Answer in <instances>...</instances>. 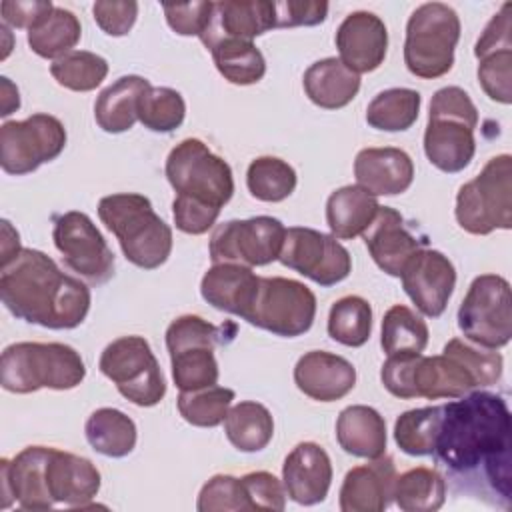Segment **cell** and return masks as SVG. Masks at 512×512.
Here are the masks:
<instances>
[{"label":"cell","instance_id":"f907efd6","mask_svg":"<svg viewBox=\"0 0 512 512\" xmlns=\"http://www.w3.org/2000/svg\"><path fill=\"white\" fill-rule=\"evenodd\" d=\"M222 208H216L212 204L200 202L196 198H188V196H178L172 202V216H174V224L180 232L184 234H192V236H200L206 234L218 220Z\"/></svg>","mask_w":512,"mask_h":512},{"label":"cell","instance_id":"277c9868","mask_svg":"<svg viewBox=\"0 0 512 512\" xmlns=\"http://www.w3.org/2000/svg\"><path fill=\"white\" fill-rule=\"evenodd\" d=\"M84 376L82 356L62 342H16L4 348L0 360V384L14 394L40 388L72 390Z\"/></svg>","mask_w":512,"mask_h":512},{"label":"cell","instance_id":"4fadbf2b","mask_svg":"<svg viewBox=\"0 0 512 512\" xmlns=\"http://www.w3.org/2000/svg\"><path fill=\"white\" fill-rule=\"evenodd\" d=\"M52 240L64 266L88 284L100 286L114 276V254L88 214L70 210L56 216Z\"/></svg>","mask_w":512,"mask_h":512},{"label":"cell","instance_id":"7a4b0ae2","mask_svg":"<svg viewBox=\"0 0 512 512\" xmlns=\"http://www.w3.org/2000/svg\"><path fill=\"white\" fill-rule=\"evenodd\" d=\"M0 296L6 310L50 330H72L90 310V288L36 248L22 252L0 272Z\"/></svg>","mask_w":512,"mask_h":512},{"label":"cell","instance_id":"681fc988","mask_svg":"<svg viewBox=\"0 0 512 512\" xmlns=\"http://www.w3.org/2000/svg\"><path fill=\"white\" fill-rule=\"evenodd\" d=\"M240 480L244 484L252 510L282 512L286 508L284 484L274 474L258 470V472L244 474Z\"/></svg>","mask_w":512,"mask_h":512},{"label":"cell","instance_id":"74e56055","mask_svg":"<svg viewBox=\"0 0 512 512\" xmlns=\"http://www.w3.org/2000/svg\"><path fill=\"white\" fill-rule=\"evenodd\" d=\"M422 96L412 88H388L378 92L366 108L368 126L384 132H404L420 112Z\"/></svg>","mask_w":512,"mask_h":512},{"label":"cell","instance_id":"7bdbcfd3","mask_svg":"<svg viewBox=\"0 0 512 512\" xmlns=\"http://www.w3.org/2000/svg\"><path fill=\"white\" fill-rule=\"evenodd\" d=\"M136 116L144 128L160 134L176 130L186 116V102L182 94L168 86H150L138 98Z\"/></svg>","mask_w":512,"mask_h":512},{"label":"cell","instance_id":"2e32d148","mask_svg":"<svg viewBox=\"0 0 512 512\" xmlns=\"http://www.w3.org/2000/svg\"><path fill=\"white\" fill-rule=\"evenodd\" d=\"M400 278L404 292L416 308L428 318H438L454 292L456 268L440 250L420 248L406 262Z\"/></svg>","mask_w":512,"mask_h":512},{"label":"cell","instance_id":"5bb4252c","mask_svg":"<svg viewBox=\"0 0 512 512\" xmlns=\"http://www.w3.org/2000/svg\"><path fill=\"white\" fill-rule=\"evenodd\" d=\"M286 228L278 218L254 216L246 220H228L210 236L212 264L234 262L244 266H266L278 260Z\"/></svg>","mask_w":512,"mask_h":512},{"label":"cell","instance_id":"60d3db41","mask_svg":"<svg viewBox=\"0 0 512 512\" xmlns=\"http://www.w3.org/2000/svg\"><path fill=\"white\" fill-rule=\"evenodd\" d=\"M442 420V406H424L402 412L394 422V440L408 456L434 454Z\"/></svg>","mask_w":512,"mask_h":512},{"label":"cell","instance_id":"1f68e13d","mask_svg":"<svg viewBox=\"0 0 512 512\" xmlns=\"http://www.w3.org/2000/svg\"><path fill=\"white\" fill-rule=\"evenodd\" d=\"M150 86L152 84L138 74L120 76L116 82H112L98 94L94 104L96 124L108 134H122L130 130L138 120V98Z\"/></svg>","mask_w":512,"mask_h":512},{"label":"cell","instance_id":"7402d4cb","mask_svg":"<svg viewBox=\"0 0 512 512\" xmlns=\"http://www.w3.org/2000/svg\"><path fill=\"white\" fill-rule=\"evenodd\" d=\"M276 28V8L270 0H224L214 2L212 18L204 34L202 44L210 50L224 38L250 40Z\"/></svg>","mask_w":512,"mask_h":512},{"label":"cell","instance_id":"ac0fdd59","mask_svg":"<svg viewBox=\"0 0 512 512\" xmlns=\"http://www.w3.org/2000/svg\"><path fill=\"white\" fill-rule=\"evenodd\" d=\"M340 62L352 72L366 74L380 68L388 50V30L380 16L368 10L348 14L336 30Z\"/></svg>","mask_w":512,"mask_h":512},{"label":"cell","instance_id":"d6986e66","mask_svg":"<svg viewBox=\"0 0 512 512\" xmlns=\"http://www.w3.org/2000/svg\"><path fill=\"white\" fill-rule=\"evenodd\" d=\"M362 238L376 266L396 278H400L406 262L420 248H426V240L414 236L406 226L404 216L390 206L378 208L376 218L364 230Z\"/></svg>","mask_w":512,"mask_h":512},{"label":"cell","instance_id":"f6af8a7d","mask_svg":"<svg viewBox=\"0 0 512 512\" xmlns=\"http://www.w3.org/2000/svg\"><path fill=\"white\" fill-rule=\"evenodd\" d=\"M52 78L74 92H90L102 84L108 74V62L88 50H72L50 64Z\"/></svg>","mask_w":512,"mask_h":512},{"label":"cell","instance_id":"91938a15","mask_svg":"<svg viewBox=\"0 0 512 512\" xmlns=\"http://www.w3.org/2000/svg\"><path fill=\"white\" fill-rule=\"evenodd\" d=\"M0 94H2V112H0V116H8V114H12L14 110L20 108L18 88L6 76L0 78Z\"/></svg>","mask_w":512,"mask_h":512},{"label":"cell","instance_id":"f546056e","mask_svg":"<svg viewBox=\"0 0 512 512\" xmlns=\"http://www.w3.org/2000/svg\"><path fill=\"white\" fill-rule=\"evenodd\" d=\"M302 86L310 102L324 110H338L356 98L360 90V76L346 68L340 58L330 56L308 66Z\"/></svg>","mask_w":512,"mask_h":512},{"label":"cell","instance_id":"db71d44e","mask_svg":"<svg viewBox=\"0 0 512 512\" xmlns=\"http://www.w3.org/2000/svg\"><path fill=\"white\" fill-rule=\"evenodd\" d=\"M276 28L316 26L328 16V4L316 0H282L274 2Z\"/></svg>","mask_w":512,"mask_h":512},{"label":"cell","instance_id":"816d5d0a","mask_svg":"<svg viewBox=\"0 0 512 512\" xmlns=\"http://www.w3.org/2000/svg\"><path fill=\"white\" fill-rule=\"evenodd\" d=\"M168 26L180 36H202L210 24L214 2H186L162 6Z\"/></svg>","mask_w":512,"mask_h":512},{"label":"cell","instance_id":"bcb514c9","mask_svg":"<svg viewBox=\"0 0 512 512\" xmlns=\"http://www.w3.org/2000/svg\"><path fill=\"white\" fill-rule=\"evenodd\" d=\"M442 352H446V354L454 356L458 362H462L466 366V370L472 374L476 386H492L502 376L504 360L498 352H494L490 348H482L472 342L452 338L446 342Z\"/></svg>","mask_w":512,"mask_h":512},{"label":"cell","instance_id":"b9f144b4","mask_svg":"<svg viewBox=\"0 0 512 512\" xmlns=\"http://www.w3.org/2000/svg\"><path fill=\"white\" fill-rule=\"evenodd\" d=\"M296 170L282 158L258 156L246 170L248 192L262 202H282L296 188Z\"/></svg>","mask_w":512,"mask_h":512},{"label":"cell","instance_id":"52a82bcc","mask_svg":"<svg viewBox=\"0 0 512 512\" xmlns=\"http://www.w3.org/2000/svg\"><path fill=\"white\" fill-rule=\"evenodd\" d=\"M164 172L178 196L196 198L216 208L228 204L234 194L230 164L198 138L176 144L166 158Z\"/></svg>","mask_w":512,"mask_h":512},{"label":"cell","instance_id":"e0dca14e","mask_svg":"<svg viewBox=\"0 0 512 512\" xmlns=\"http://www.w3.org/2000/svg\"><path fill=\"white\" fill-rule=\"evenodd\" d=\"M52 446H28L20 450L12 460H0V508L6 510L12 502H18L24 510H48L54 500L46 486V464Z\"/></svg>","mask_w":512,"mask_h":512},{"label":"cell","instance_id":"8d00e7d4","mask_svg":"<svg viewBox=\"0 0 512 512\" xmlns=\"http://www.w3.org/2000/svg\"><path fill=\"white\" fill-rule=\"evenodd\" d=\"M212 60L218 72L236 86H250L264 78L266 60L264 54L250 40L224 38L212 48Z\"/></svg>","mask_w":512,"mask_h":512},{"label":"cell","instance_id":"6da1fadb","mask_svg":"<svg viewBox=\"0 0 512 512\" xmlns=\"http://www.w3.org/2000/svg\"><path fill=\"white\" fill-rule=\"evenodd\" d=\"M434 456L458 476L482 470L496 498L510 504V410L494 392H472L442 404Z\"/></svg>","mask_w":512,"mask_h":512},{"label":"cell","instance_id":"11a10c76","mask_svg":"<svg viewBox=\"0 0 512 512\" xmlns=\"http://www.w3.org/2000/svg\"><path fill=\"white\" fill-rule=\"evenodd\" d=\"M510 10L512 4L504 2L502 8L490 18L486 28L482 30L480 38L474 46V56L480 60L488 54L500 52V50H512V22H510Z\"/></svg>","mask_w":512,"mask_h":512},{"label":"cell","instance_id":"83f0119b","mask_svg":"<svg viewBox=\"0 0 512 512\" xmlns=\"http://www.w3.org/2000/svg\"><path fill=\"white\" fill-rule=\"evenodd\" d=\"M258 280L260 276L250 266L234 262L212 264L202 276L200 294L212 308L242 318L254 300Z\"/></svg>","mask_w":512,"mask_h":512},{"label":"cell","instance_id":"44dd1931","mask_svg":"<svg viewBox=\"0 0 512 512\" xmlns=\"http://www.w3.org/2000/svg\"><path fill=\"white\" fill-rule=\"evenodd\" d=\"M476 124L448 114L428 112L424 130V154L442 172H462L474 158Z\"/></svg>","mask_w":512,"mask_h":512},{"label":"cell","instance_id":"ee69618b","mask_svg":"<svg viewBox=\"0 0 512 512\" xmlns=\"http://www.w3.org/2000/svg\"><path fill=\"white\" fill-rule=\"evenodd\" d=\"M234 396L236 394L232 388L214 384L192 392H180L176 406L188 424L198 428H214L224 422Z\"/></svg>","mask_w":512,"mask_h":512},{"label":"cell","instance_id":"f1b7e54d","mask_svg":"<svg viewBox=\"0 0 512 512\" xmlns=\"http://www.w3.org/2000/svg\"><path fill=\"white\" fill-rule=\"evenodd\" d=\"M336 440L340 448L356 458L374 460L386 454V420L366 404L346 406L336 420Z\"/></svg>","mask_w":512,"mask_h":512},{"label":"cell","instance_id":"ab89813d","mask_svg":"<svg viewBox=\"0 0 512 512\" xmlns=\"http://www.w3.org/2000/svg\"><path fill=\"white\" fill-rule=\"evenodd\" d=\"M428 324L408 306L396 304L382 318L380 344L388 356L422 354L428 344Z\"/></svg>","mask_w":512,"mask_h":512},{"label":"cell","instance_id":"7c38bea8","mask_svg":"<svg viewBox=\"0 0 512 512\" xmlns=\"http://www.w3.org/2000/svg\"><path fill=\"white\" fill-rule=\"evenodd\" d=\"M64 146L66 128L50 114L36 112L0 126V166L10 176L30 174L44 162L56 160Z\"/></svg>","mask_w":512,"mask_h":512},{"label":"cell","instance_id":"c3c4849f","mask_svg":"<svg viewBox=\"0 0 512 512\" xmlns=\"http://www.w3.org/2000/svg\"><path fill=\"white\" fill-rule=\"evenodd\" d=\"M476 74L490 100L500 104L512 102V50H500L480 58Z\"/></svg>","mask_w":512,"mask_h":512},{"label":"cell","instance_id":"4316f807","mask_svg":"<svg viewBox=\"0 0 512 512\" xmlns=\"http://www.w3.org/2000/svg\"><path fill=\"white\" fill-rule=\"evenodd\" d=\"M476 388L472 374L454 356L442 352L436 356H416L410 374L412 398H460Z\"/></svg>","mask_w":512,"mask_h":512},{"label":"cell","instance_id":"e575fe53","mask_svg":"<svg viewBox=\"0 0 512 512\" xmlns=\"http://www.w3.org/2000/svg\"><path fill=\"white\" fill-rule=\"evenodd\" d=\"M82 26L74 12L54 6L28 30V46L40 58L56 60L80 42Z\"/></svg>","mask_w":512,"mask_h":512},{"label":"cell","instance_id":"ba28073f","mask_svg":"<svg viewBox=\"0 0 512 512\" xmlns=\"http://www.w3.org/2000/svg\"><path fill=\"white\" fill-rule=\"evenodd\" d=\"M316 318L314 292L292 278L260 276L254 300L242 320L282 338L306 334Z\"/></svg>","mask_w":512,"mask_h":512},{"label":"cell","instance_id":"ffe728a7","mask_svg":"<svg viewBox=\"0 0 512 512\" xmlns=\"http://www.w3.org/2000/svg\"><path fill=\"white\" fill-rule=\"evenodd\" d=\"M282 484L286 496L302 506L326 500L332 484V462L316 442H300L284 458Z\"/></svg>","mask_w":512,"mask_h":512},{"label":"cell","instance_id":"5b68a950","mask_svg":"<svg viewBox=\"0 0 512 512\" xmlns=\"http://www.w3.org/2000/svg\"><path fill=\"white\" fill-rule=\"evenodd\" d=\"M460 40V18L444 2L420 4L408 18L404 64L410 74L434 80L452 70Z\"/></svg>","mask_w":512,"mask_h":512},{"label":"cell","instance_id":"8fae6325","mask_svg":"<svg viewBox=\"0 0 512 512\" xmlns=\"http://www.w3.org/2000/svg\"><path fill=\"white\" fill-rule=\"evenodd\" d=\"M220 330L196 314H184L166 328V348L172 364V380L180 392H192L218 382L214 346Z\"/></svg>","mask_w":512,"mask_h":512},{"label":"cell","instance_id":"3957f363","mask_svg":"<svg viewBox=\"0 0 512 512\" xmlns=\"http://www.w3.org/2000/svg\"><path fill=\"white\" fill-rule=\"evenodd\" d=\"M98 218L116 236L124 256L138 268H160L172 252V228L154 212L152 202L136 192L100 198Z\"/></svg>","mask_w":512,"mask_h":512},{"label":"cell","instance_id":"9f6ffc18","mask_svg":"<svg viewBox=\"0 0 512 512\" xmlns=\"http://www.w3.org/2000/svg\"><path fill=\"white\" fill-rule=\"evenodd\" d=\"M416 356L418 354H394V356H388V360L382 364L380 380H382L384 388L400 400L412 398L410 374H412Z\"/></svg>","mask_w":512,"mask_h":512},{"label":"cell","instance_id":"30bf717a","mask_svg":"<svg viewBox=\"0 0 512 512\" xmlns=\"http://www.w3.org/2000/svg\"><path fill=\"white\" fill-rule=\"evenodd\" d=\"M458 328L476 346H506L512 338L510 282L498 274L476 276L458 308Z\"/></svg>","mask_w":512,"mask_h":512},{"label":"cell","instance_id":"8992f818","mask_svg":"<svg viewBox=\"0 0 512 512\" xmlns=\"http://www.w3.org/2000/svg\"><path fill=\"white\" fill-rule=\"evenodd\" d=\"M456 222L462 230L486 236L512 228V158H490L478 176L462 184L456 194Z\"/></svg>","mask_w":512,"mask_h":512},{"label":"cell","instance_id":"f5cc1de1","mask_svg":"<svg viewBox=\"0 0 512 512\" xmlns=\"http://www.w3.org/2000/svg\"><path fill=\"white\" fill-rule=\"evenodd\" d=\"M92 14L100 30L108 36H126L138 16V2H110V0H100L94 2Z\"/></svg>","mask_w":512,"mask_h":512},{"label":"cell","instance_id":"603a6c76","mask_svg":"<svg viewBox=\"0 0 512 512\" xmlns=\"http://www.w3.org/2000/svg\"><path fill=\"white\" fill-rule=\"evenodd\" d=\"M294 382L302 394L318 402L344 398L356 386V368L344 356L310 350L294 366Z\"/></svg>","mask_w":512,"mask_h":512},{"label":"cell","instance_id":"d590c367","mask_svg":"<svg viewBox=\"0 0 512 512\" xmlns=\"http://www.w3.org/2000/svg\"><path fill=\"white\" fill-rule=\"evenodd\" d=\"M392 500L404 512H434L446 502V480L444 476L426 466L406 470L396 476Z\"/></svg>","mask_w":512,"mask_h":512},{"label":"cell","instance_id":"4dcf8cb0","mask_svg":"<svg viewBox=\"0 0 512 512\" xmlns=\"http://www.w3.org/2000/svg\"><path fill=\"white\" fill-rule=\"evenodd\" d=\"M378 198L358 184L336 188L326 200V224L338 240L362 236L378 214Z\"/></svg>","mask_w":512,"mask_h":512},{"label":"cell","instance_id":"cb8c5ba5","mask_svg":"<svg viewBox=\"0 0 512 512\" xmlns=\"http://www.w3.org/2000/svg\"><path fill=\"white\" fill-rule=\"evenodd\" d=\"M394 460L386 454L370 464L354 466L340 486L338 506L342 512H382L392 502L396 482Z\"/></svg>","mask_w":512,"mask_h":512},{"label":"cell","instance_id":"f35d334b","mask_svg":"<svg viewBox=\"0 0 512 512\" xmlns=\"http://www.w3.org/2000/svg\"><path fill=\"white\" fill-rule=\"evenodd\" d=\"M328 336L342 346L360 348L372 334V306L366 298L350 294L330 306Z\"/></svg>","mask_w":512,"mask_h":512},{"label":"cell","instance_id":"6f0895ef","mask_svg":"<svg viewBox=\"0 0 512 512\" xmlns=\"http://www.w3.org/2000/svg\"><path fill=\"white\" fill-rule=\"evenodd\" d=\"M54 4L50 0H6L0 4L2 24L10 28L30 30L42 16H46Z\"/></svg>","mask_w":512,"mask_h":512},{"label":"cell","instance_id":"d4e9b609","mask_svg":"<svg viewBox=\"0 0 512 512\" xmlns=\"http://www.w3.org/2000/svg\"><path fill=\"white\" fill-rule=\"evenodd\" d=\"M102 476L84 456L52 446L46 464V486L54 504L86 508L98 494Z\"/></svg>","mask_w":512,"mask_h":512},{"label":"cell","instance_id":"9a60e30c","mask_svg":"<svg viewBox=\"0 0 512 512\" xmlns=\"http://www.w3.org/2000/svg\"><path fill=\"white\" fill-rule=\"evenodd\" d=\"M278 260L324 288L346 280L352 272L350 252L338 238L306 226L286 228Z\"/></svg>","mask_w":512,"mask_h":512},{"label":"cell","instance_id":"7dc6e473","mask_svg":"<svg viewBox=\"0 0 512 512\" xmlns=\"http://www.w3.org/2000/svg\"><path fill=\"white\" fill-rule=\"evenodd\" d=\"M198 512H240L252 510L244 484L240 478L230 474L212 476L200 490Z\"/></svg>","mask_w":512,"mask_h":512},{"label":"cell","instance_id":"836d02e7","mask_svg":"<svg viewBox=\"0 0 512 512\" xmlns=\"http://www.w3.org/2000/svg\"><path fill=\"white\" fill-rule=\"evenodd\" d=\"M84 434L88 444L102 456L124 458L136 446V424L118 408H98L94 410L86 424Z\"/></svg>","mask_w":512,"mask_h":512},{"label":"cell","instance_id":"d6a6232c","mask_svg":"<svg viewBox=\"0 0 512 512\" xmlns=\"http://www.w3.org/2000/svg\"><path fill=\"white\" fill-rule=\"evenodd\" d=\"M228 442L240 452H260L274 436V418L270 410L254 400H242L230 406L224 418Z\"/></svg>","mask_w":512,"mask_h":512},{"label":"cell","instance_id":"680465c9","mask_svg":"<svg viewBox=\"0 0 512 512\" xmlns=\"http://www.w3.org/2000/svg\"><path fill=\"white\" fill-rule=\"evenodd\" d=\"M22 252L20 236L8 220H2V266L10 264Z\"/></svg>","mask_w":512,"mask_h":512},{"label":"cell","instance_id":"484cf974","mask_svg":"<svg viewBox=\"0 0 512 512\" xmlns=\"http://www.w3.org/2000/svg\"><path fill=\"white\" fill-rule=\"evenodd\" d=\"M356 184L372 196H396L414 180V162L402 148H362L354 158Z\"/></svg>","mask_w":512,"mask_h":512},{"label":"cell","instance_id":"9c48e42d","mask_svg":"<svg viewBox=\"0 0 512 512\" xmlns=\"http://www.w3.org/2000/svg\"><path fill=\"white\" fill-rule=\"evenodd\" d=\"M100 372L112 380L118 392L136 406H156L166 396V380L160 364L142 336H120L100 354Z\"/></svg>","mask_w":512,"mask_h":512}]
</instances>
